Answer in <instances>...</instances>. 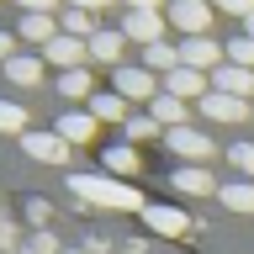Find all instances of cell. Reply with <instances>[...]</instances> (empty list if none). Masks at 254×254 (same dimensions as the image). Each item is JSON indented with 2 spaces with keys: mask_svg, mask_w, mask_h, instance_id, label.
Returning a JSON list of instances; mask_svg holds the SVG:
<instances>
[{
  "mask_svg": "<svg viewBox=\"0 0 254 254\" xmlns=\"http://www.w3.org/2000/svg\"><path fill=\"white\" fill-rule=\"evenodd\" d=\"M43 64L48 59H37V53H16V59L5 64V79H11V85H43Z\"/></svg>",
  "mask_w": 254,
  "mask_h": 254,
  "instance_id": "ac0fdd59",
  "label": "cell"
},
{
  "mask_svg": "<svg viewBox=\"0 0 254 254\" xmlns=\"http://www.w3.org/2000/svg\"><path fill=\"white\" fill-rule=\"evenodd\" d=\"M164 90V79L154 74V69H117V95H122V101H154V95Z\"/></svg>",
  "mask_w": 254,
  "mask_h": 254,
  "instance_id": "8992f818",
  "label": "cell"
},
{
  "mask_svg": "<svg viewBox=\"0 0 254 254\" xmlns=\"http://www.w3.org/2000/svg\"><path fill=\"white\" fill-rule=\"evenodd\" d=\"M164 90L180 95V101H201V95L212 90V74H201V69H186V64H180V69H170V74H164Z\"/></svg>",
  "mask_w": 254,
  "mask_h": 254,
  "instance_id": "9c48e42d",
  "label": "cell"
},
{
  "mask_svg": "<svg viewBox=\"0 0 254 254\" xmlns=\"http://www.w3.org/2000/svg\"><path fill=\"white\" fill-rule=\"evenodd\" d=\"M164 143H170V154H180L186 164H206L212 159V138H206V127H170L164 132Z\"/></svg>",
  "mask_w": 254,
  "mask_h": 254,
  "instance_id": "7a4b0ae2",
  "label": "cell"
},
{
  "mask_svg": "<svg viewBox=\"0 0 254 254\" xmlns=\"http://www.w3.org/2000/svg\"><path fill=\"white\" fill-rule=\"evenodd\" d=\"M16 37L21 43H53L59 37V16H37V11H21V27H16Z\"/></svg>",
  "mask_w": 254,
  "mask_h": 254,
  "instance_id": "9a60e30c",
  "label": "cell"
},
{
  "mask_svg": "<svg viewBox=\"0 0 254 254\" xmlns=\"http://www.w3.org/2000/svg\"><path fill=\"white\" fill-rule=\"evenodd\" d=\"M21 11H37V16H53L59 5H69V0H16Z\"/></svg>",
  "mask_w": 254,
  "mask_h": 254,
  "instance_id": "f546056e",
  "label": "cell"
},
{
  "mask_svg": "<svg viewBox=\"0 0 254 254\" xmlns=\"http://www.w3.org/2000/svg\"><path fill=\"white\" fill-rule=\"evenodd\" d=\"M53 90H59L64 101H85V95L95 90V79H90V69H64V74H59V85H53Z\"/></svg>",
  "mask_w": 254,
  "mask_h": 254,
  "instance_id": "7402d4cb",
  "label": "cell"
},
{
  "mask_svg": "<svg viewBox=\"0 0 254 254\" xmlns=\"http://www.w3.org/2000/svg\"><path fill=\"white\" fill-rule=\"evenodd\" d=\"M244 37H254V16H244Z\"/></svg>",
  "mask_w": 254,
  "mask_h": 254,
  "instance_id": "836d02e7",
  "label": "cell"
},
{
  "mask_svg": "<svg viewBox=\"0 0 254 254\" xmlns=\"http://www.w3.org/2000/svg\"><path fill=\"white\" fill-rule=\"evenodd\" d=\"M228 64H238V69H254V37H228Z\"/></svg>",
  "mask_w": 254,
  "mask_h": 254,
  "instance_id": "4316f807",
  "label": "cell"
},
{
  "mask_svg": "<svg viewBox=\"0 0 254 254\" xmlns=\"http://www.w3.org/2000/svg\"><path fill=\"white\" fill-rule=\"evenodd\" d=\"M228 164L244 170V180H254V143H233V148H228Z\"/></svg>",
  "mask_w": 254,
  "mask_h": 254,
  "instance_id": "83f0119b",
  "label": "cell"
},
{
  "mask_svg": "<svg viewBox=\"0 0 254 254\" xmlns=\"http://www.w3.org/2000/svg\"><path fill=\"white\" fill-rule=\"evenodd\" d=\"M143 69H154V74L164 79L170 69H180V48H175V43H148V48H143Z\"/></svg>",
  "mask_w": 254,
  "mask_h": 254,
  "instance_id": "d6986e66",
  "label": "cell"
},
{
  "mask_svg": "<svg viewBox=\"0 0 254 254\" xmlns=\"http://www.w3.org/2000/svg\"><path fill=\"white\" fill-rule=\"evenodd\" d=\"M59 32H69V37H85V43H90L95 32V11H79V5H64V16H59Z\"/></svg>",
  "mask_w": 254,
  "mask_h": 254,
  "instance_id": "44dd1931",
  "label": "cell"
},
{
  "mask_svg": "<svg viewBox=\"0 0 254 254\" xmlns=\"http://www.w3.org/2000/svg\"><path fill=\"white\" fill-rule=\"evenodd\" d=\"M122 138H127V143L159 138V122H154V117H127V122H122Z\"/></svg>",
  "mask_w": 254,
  "mask_h": 254,
  "instance_id": "484cf974",
  "label": "cell"
},
{
  "mask_svg": "<svg viewBox=\"0 0 254 254\" xmlns=\"http://www.w3.org/2000/svg\"><path fill=\"white\" fill-rule=\"evenodd\" d=\"M43 59L53 64V69H85V59H90V43H85V37H69V32H59V37H53V43L43 48Z\"/></svg>",
  "mask_w": 254,
  "mask_h": 254,
  "instance_id": "5b68a950",
  "label": "cell"
},
{
  "mask_svg": "<svg viewBox=\"0 0 254 254\" xmlns=\"http://www.w3.org/2000/svg\"><path fill=\"white\" fill-rule=\"evenodd\" d=\"M143 222L154 228V233H164V238H180V233H190V217L186 212H175V206H143Z\"/></svg>",
  "mask_w": 254,
  "mask_h": 254,
  "instance_id": "4fadbf2b",
  "label": "cell"
},
{
  "mask_svg": "<svg viewBox=\"0 0 254 254\" xmlns=\"http://www.w3.org/2000/svg\"><path fill=\"white\" fill-rule=\"evenodd\" d=\"M127 11H159V0H122Z\"/></svg>",
  "mask_w": 254,
  "mask_h": 254,
  "instance_id": "d6a6232c",
  "label": "cell"
},
{
  "mask_svg": "<svg viewBox=\"0 0 254 254\" xmlns=\"http://www.w3.org/2000/svg\"><path fill=\"white\" fill-rule=\"evenodd\" d=\"M122 32H127V43H164V16L159 11H127L122 16Z\"/></svg>",
  "mask_w": 254,
  "mask_h": 254,
  "instance_id": "ba28073f",
  "label": "cell"
},
{
  "mask_svg": "<svg viewBox=\"0 0 254 254\" xmlns=\"http://www.w3.org/2000/svg\"><path fill=\"white\" fill-rule=\"evenodd\" d=\"M90 111H95V122H117V127L127 122V101H122L117 90H106V95H90Z\"/></svg>",
  "mask_w": 254,
  "mask_h": 254,
  "instance_id": "603a6c76",
  "label": "cell"
},
{
  "mask_svg": "<svg viewBox=\"0 0 254 254\" xmlns=\"http://www.w3.org/2000/svg\"><path fill=\"white\" fill-rule=\"evenodd\" d=\"M217 201L228 206V212H254V180H233V186H222Z\"/></svg>",
  "mask_w": 254,
  "mask_h": 254,
  "instance_id": "cb8c5ba5",
  "label": "cell"
},
{
  "mask_svg": "<svg viewBox=\"0 0 254 254\" xmlns=\"http://www.w3.org/2000/svg\"><path fill=\"white\" fill-rule=\"evenodd\" d=\"M21 148H27V159H43V164H69V143L48 127V132H37L32 127L27 138H21Z\"/></svg>",
  "mask_w": 254,
  "mask_h": 254,
  "instance_id": "52a82bcc",
  "label": "cell"
},
{
  "mask_svg": "<svg viewBox=\"0 0 254 254\" xmlns=\"http://www.w3.org/2000/svg\"><path fill=\"white\" fill-rule=\"evenodd\" d=\"M170 27L186 37H206L212 32V0H170Z\"/></svg>",
  "mask_w": 254,
  "mask_h": 254,
  "instance_id": "3957f363",
  "label": "cell"
},
{
  "mask_svg": "<svg viewBox=\"0 0 254 254\" xmlns=\"http://www.w3.org/2000/svg\"><path fill=\"white\" fill-rule=\"evenodd\" d=\"M212 90H222V95H238V101H249V95H254V69L222 64L217 74H212Z\"/></svg>",
  "mask_w": 254,
  "mask_h": 254,
  "instance_id": "5bb4252c",
  "label": "cell"
},
{
  "mask_svg": "<svg viewBox=\"0 0 254 254\" xmlns=\"http://www.w3.org/2000/svg\"><path fill=\"white\" fill-rule=\"evenodd\" d=\"M69 190H74L79 201H90V206H122V212H143V196L132 186H122L117 175H69Z\"/></svg>",
  "mask_w": 254,
  "mask_h": 254,
  "instance_id": "6da1fadb",
  "label": "cell"
},
{
  "mask_svg": "<svg viewBox=\"0 0 254 254\" xmlns=\"http://www.w3.org/2000/svg\"><path fill=\"white\" fill-rule=\"evenodd\" d=\"M180 64L186 69H201V74H217L222 64H228V48L212 43V37H186L180 43Z\"/></svg>",
  "mask_w": 254,
  "mask_h": 254,
  "instance_id": "277c9868",
  "label": "cell"
},
{
  "mask_svg": "<svg viewBox=\"0 0 254 254\" xmlns=\"http://www.w3.org/2000/svg\"><path fill=\"white\" fill-rule=\"evenodd\" d=\"M16 59V37H11V32H0V64H11Z\"/></svg>",
  "mask_w": 254,
  "mask_h": 254,
  "instance_id": "4dcf8cb0",
  "label": "cell"
},
{
  "mask_svg": "<svg viewBox=\"0 0 254 254\" xmlns=\"http://www.w3.org/2000/svg\"><path fill=\"white\" fill-rule=\"evenodd\" d=\"M69 5H79V11H106L111 0H69Z\"/></svg>",
  "mask_w": 254,
  "mask_h": 254,
  "instance_id": "1f68e13d",
  "label": "cell"
},
{
  "mask_svg": "<svg viewBox=\"0 0 254 254\" xmlns=\"http://www.w3.org/2000/svg\"><path fill=\"white\" fill-rule=\"evenodd\" d=\"M201 117H212V122H249V101L222 95V90H206L201 95Z\"/></svg>",
  "mask_w": 254,
  "mask_h": 254,
  "instance_id": "30bf717a",
  "label": "cell"
},
{
  "mask_svg": "<svg viewBox=\"0 0 254 254\" xmlns=\"http://www.w3.org/2000/svg\"><path fill=\"white\" fill-rule=\"evenodd\" d=\"M122 48H127V32H122V27H101V32L90 37V59L122 69Z\"/></svg>",
  "mask_w": 254,
  "mask_h": 254,
  "instance_id": "8fae6325",
  "label": "cell"
},
{
  "mask_svg": "<svg viewBox=\"0 0 254 254\" xmlns=\"http://www.w3.org/2000/svg\"><path fill=\"white\" fill-rule=\"evenodd\" d=\"M170 180H175V190H186V196H206V190H217V180H212L206 164H180Z\"/></svg>",
  "mask_w": 254,
  "mask_h": 254,
  "instance_id": "2e32d148",
  "label": "cell"
},
{
  "mask_svg": "<svg viewBox=\"0 0 254 254\" xmlns=\"http://www.w3.org/2000/svg\"><path fill=\"white\" fill-rule=\"evenodd\" d=\"M148 117H154L159 127H186V101L170 95V90H159L154 101H148Z\"/></svg>",
  "mask_w": 254,
  "mask_h": 254,
  "instance_id": "e0dca14e",
  "label": "cell"
},
{
  "mask_svg": "<svg viewBox=\"0 0 254 254\" xmlns=\"http://www.w3.org/2000/svg\"><path fill=\"white\" fill-rule=\"evenodd\" d=\"M95 127H101V122H95V111H74V106H69L59 122H53V132H59L64 143H90Z\"/></svg>",
  "mask_w": 254,
  "mask_h": 254,
  "instance_id": "7c38bea8",
  "label": "cell"
},
{
  "mask_svg": "<svg viewBox=\"0 0 254 254\" xmlns=\"http://www.w3.org/2000/svg\"><path fill=\"white\" fill-rule=\"evenodd\" d=\"M212 11H228V16H254V0H212Z\"/></svg>",
  "mask_w": 254,
  "mask_h": 254,
  "instance_id": "f1b7e54d",
  "label": "cell"
},
{
  "mask_svg": "<svg viewBox=\"0 0 254 254\" xmlns=\"http://www.w3.org/2000/svg\"><path fill=\"white\" fill-rule=\"evenodd\" d=\"M101 170L106 175H138V148L132 143H111L106 154H101Z\"/></svg>",
  "mask_w": 254,
  "mask_h": 254,
  "instance_id": "ffe728a7",
  "label": "cell"
},
{
  "mask_svg": "<svg viewBox=\"0 0 254 254\" xmlns=\"http://www.w3.org/2000/svg\"><path fill=\"white\" fill-rule=\"evenodd\" d=\"M0 132L27 138V106H21V101H0Z\"/></svg>",
  "mask_w": 254,
  "mask_h": 254,
  "instance_id": "d4e9b609",
  "label": "cell"
}]
</instances>
